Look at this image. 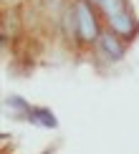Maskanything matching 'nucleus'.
I'll return each instance as SVG.
<instances>
[{"mask_svg": "<svg viewBox=\"0 0 139 154\" xmlns=\"http://www.w3.org/2000/svg\"><path fill=\"white\" fill-rule=\"evenodd\" d=\"M109 30L111 33H116L119 38H134L137 33H139V23H137V18L131 15V10L126 8V10H122V13H116L114 18H109Z\"/></svg>", "mask_w": 139, "mask_h": 154, "instance_id": "f03ea898", "label": "nucleus"}, {"mask_svg": "<svg viewBox=\"0 0 139 154\" xmlns=\"http://www.w3.org/2000/svg\"><path fill=\"white\" fill-rule=\"evenodd\" d=\"M88 3L96 5V8L106 15V20H109V18H114L116 13L126 10V0H88Z\"/></svg>", "mask_w": 139, "mask_h": 154, "instance_id": "20e7f679", "label": "nucleus"}, {"mask_svg": "<svg viewBox=\"0 0 139 154\" xmlns=\"http://www.w3.org/2000/svg\"><path fill=\"white\" fill-rule=\"evenodd\" d=\"M28 119L33 121V124H38V126H46V129H56V126H58V121L51 114V109H30Z\"/></svg>", "mask_w": 139, "mask_h": 154, "instance_id": "39448f33", "label": "nucleus"}, {"mask_svg": "<svg viewBox=\"0 0 139 154\" xmlns=\"http://www.w3.org/2000/svg\"><path fill=\"white\" fill-rule=\"evenodd\" d=\"M99 48L109 61H122L124 58V43H122V38L116 33H111V30H106V33L99 35Z\"/></svg>", "mask_w": 139, "mask_h": 154, "instance_id": "7ed1b4c3", "label": "nucleus"}, {"mask_svg": "<svg viewBox=\"0 0 139 154\" xmlns=\"http://www.w3.org/2000/svg\"><path fill=\"white\" fill-rule=\"evenodd\" d=\"M73 20H76V38L81 43H94L99 41L101 30L96 23V15H94V8L88 0H76L73 5Z\"/></svg>", "mask_w": 139, "mask_h": 154, "instance_id": "f257e3e1", "label": "nucleus"}, {"mask_svg": "<svg viewBox=\"0 0 139 154\" xmlns=\"http://www.w3.org/2000/svg\"><path fill=\"white\" fill-rule=\"evenodd\" d=\"M46 3H48V5H58L61 0H46Z\"/></svg>", "mask_w": 139, "mask_h": 154, "instance_id": "0eeeda50", "label": "nucleus"}, {"mask_svg": "<svg viewBox=\"0 0 139 154\" xmlns=\"http://www.w3.org/2000/svg\"><path fill=\"white\" fill-rule=\"evenodd\" d=\"M5 106H15V109H20L23 114H30L28 101H25V99H20V96H8V99H5Z\"/></svg>", "mask_w": 139, "mask_h": 154, "instance_id": "423d86ee", "label": "nucleus"}]
</instances>
